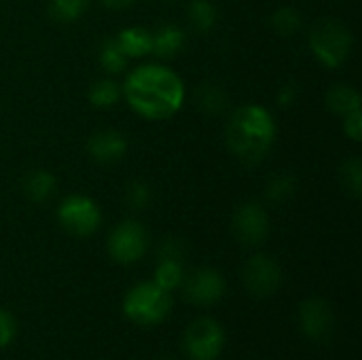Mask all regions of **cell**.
Wrapping results in <instances>:
<instances>
[{
    "label": "cell",
    "instance_id": "obj_7",
    "mask_svg": "<svg viewBox=\"0 0 362 360\" xmlns=\"http://www.w3.org/2000/svg\"><path fill=\"white\" fill-rule=\"evenodd\" d=\"M148 246H151L148 229L136 219L121 221L117 227H112V231L106 240V250H108L110 259L119 265L138 263L146 255Z\"/></svg>",
    "mask_w": 362,
    "mask_h": 360
},
{
    "label": "cell",
    "instance_id": "obj_8",
    "mask_svg": "<svg viewBox=\"0 0 362 360\" xmlns=\"http://www.w3.org/2000/svg\"><path fill=\"white\" fill-rule=\"evenodd\" d=\"M242 282L252 297L267 299V297L276 295L282 286V267L274 257L255 252L244 263Z\"/></svg>",
    "mask_w": 362,
    "mask_h": 360
},
{
    "label": "cell",
    "instance_id": "obj_28",
    "mask_svg": "<svg viewBox=\"0 0 362 360\" xmlns=\"http://www.w3.org/2000/svg\"><path fill=\"white\" fill-rule=\"evenodd\" d=\"M344 123H341V129L344 134L352 140V142H361L362 140V110H352L348 115L341 117Z\"/></svg>",
    "mask_w": 362,
    "mask_h": 360
},
{
    "label": "cell",
    "instance_id": "obj_22",
    "mask_svg": "<svg viewBox=\"0 0 362 360\" xmlns=\"http://www.w3.org/2000/svg\"><path fill=\"white\" fill-rule=\"evenodd\" d=\"M89 6L91 0H49V15L57 23H74L87 13Z\"/></svg>",
    "mask_w": 362,
    "mask_h": 360
},
{
    "label": "cell",
    "instance_id": "obj_14",
    "mask_svg": "<svg viewBox=\"0 0 362 360\" xmlns=\"http://www.w3.org/2000/svg\"><path fill=\"white\" fill-rule=\"evenodd\" d=\"M117 42L127 55V59H138L151 55L153 49V34L144 25H127L117 32Z\"/></svg>",
    "mask_w": 362,
    "mask_h": 360
},
{
    "label": "cell",
    "instance_id": "obj_4",
    "mask_svg": "<svg viewBox=\"0 0 362 360\" xmlns=\"http://www.w3.org/2000/svg\"><path fill=\"white\" fill-rule=\"evenodd\" d=\"M174 308L172 293L161 289L155 280L134 284L123 297V314L138 327L161 325Z\"/></svg>",
    "mask_w": 362,
    "mask_h": 360
},
{
    "label": "cell",
    "instance_id": "obj_2",
    "mask_svg": "<svg viewBox=\"0 0 362 360\" xmlns=\"http://www.w3.org/2000/svg\"><path fill=\"white\" fill-rule=\"evenodd\" d=\"M278 136V125L269 108L261 104H242L238 106L227 121L225 142L231 155L244 166L261 163Z\"/></svg>",
    "mask_w": 362,
    "mask_h": 360
},
{
    "label": "cell",
    "instance_id": "obj_12",
    "mask_svg": "<svg viewBox=\"0 0 362 360\" xmlns=\"http://www.w3.org/2000/svg\"><path fill=\"white\" fill-rule=\"evenodd\" d=\"M87 153L95 163H102V166L117 163L127 153V138L125 134L112 127L98 129L87 140Z\"/></svg>",
    "mask_w": 362,
    "mask_h": 360
},
{
    "label": "cell",
    "instance_id": "obj_27",
    "mask_svg": "<svg viewBox=\"0 0 362 360\" xmlns=\"http://www.w3.org/2000/svg\"><path fill=\"white\" fill-rule=\"evenodd\" d=\"M15 337H17V320L8 310L0 308V350L8 348L15 342Z\"/></svg>",
    "mask_w": 362,
    "mask_h": 360
},
{
    "label": "cell",
    "instance_id": "obj_3",
    "mask_svg": "<svg viewBox=\"0 0 362 360\" xmlns=\"http://www.w3.org/2000/svg\"><path fill=\"white\" fill-rule=\"evenodd\" d=\"M308 45L314 57L329 70L341 68L354 49L352 30L339 19H318L308 34Z\"/></svg>",
    "mask_w": 362,
    "mask_h": 360
},
{
    "label": "cell",
    "instance_id": "obj_21",
    "mask_svg": "<svg viewBox=\"0 0 362 360\" xmlns=\"http://www.w3.org/2000/svg\"><path fill=\"white\" fill-rule=\"evenodd\" d=\"M98 62L102 66V70L106 74H121L125 68H127V55L123 53V49L119 47L117 38H106L102 45H100V51H98Z\"/></svg>",
    "mask_w": 362,
    "mask_h": 360
},
{
    "label": "cell",
    "instance_id": "obj_16",
    "mask_svg": "<svg viewBox=\"0 0 362 360\" xmlns=\"http://www.w3.org/2000/svg\"><path fill=\"white\" fill-rule=\"evenodd\" d=\"M325 100H327V108L337 117H344L352 110H358L362 104L361 91L348 83H335L333 87H329Z\"/></svg>",
    "mask_w": 362,
    "mask_h": 360
},
{
    "label": "cell",
    "instance_id": "obj_9",
    "mask_svg": "<svg viewBox=\"0 0 362 360\" xmlns=\"http://www.w3.org/2000/svg\"><path fill=\"white\" fill-rule=\"evenodd\" d=\"M233 238L246 248H259L269 236V214L261 202H244L231 216Z\"/></svg>",
    "mask_w": 362,
    "mask_h": 360
},
{
    "label": "cell",
    "instance_id": "obj_25",
    "mask_svg": "<svg viewBox=\"0 0 362 360\" xmlns=\"http://www.w3.org/2000/svg\"><path fill=\"white\" fill-rule=\"evenodd\" d=\"M339 182L348 195L358 199L362 195V161L358 157H350L339 168Z\"/></svg>",
    "mask_w": 362,
    "mask_h": 360
},
{
    "label": "cell",
    "instance_id": "obj_29",
    "mask_svg": "<svg viewBox=\"0 0 362 360\" xmlns=\"http://www.w3.org/2000/svg\"><path fill=\"white\" fill-rule=\"evenodd\" d=\"M297 98H299V85H297L295 81L284 83V85L278 89V93H276V102H278L282 108H291V106L297 102Z\"/></svg>",
    "mask_w": 362,
    "mask_h": 360
},
{
    "label": "cell",
    "instance_id": "obj_15",
    "mask_svg": "<svg viewBox=\"0 0 362 360\" xmlns=\"http://www.w3.org/2000/svg\"><path fill=\"white\" fill-rule=\"evenodd\" d=\"M23 193L30 202L34 204H47L55 191H57V178L45 170V168H36V170H30L25 176H23Z\"/></svg>",
    "mask_w": 362,
    "mask_h": 360
},
{
    "label": "cell",
    "instance_id": "obj_13",
    "mask_svg": "<svg viewBox=\"0 0 362 360\" xmlns=\"http://www.w3.org/2000/svg\"><path fill=\"white\" fill-rule=\"evenodd\" d=\"M151 34H153L151 53L157 55L161 62L178 57L187 47V32L176 23H161L155 30H151Z\"/></svg>",
    "mask_w": 362,
    "mask_h": 360
},
{
    "label": "cell",
    "instance_id": "obj_31",
    "mask_svg": "<svg viewBox=\"0 0 362 360\" xmlns=\"http://www.w3.org/2000/svg\"><path fill=\"white\" fill-rule=\"evenodd\" d=\"M161 2H165V4H172V2H176V0H161Z\"/></svg>",
    "mask_w": 362,
    "mask_h": 360
},
{
    "label": "cell",
    "instance_id": "obj_19",
    "mask_svg": "<svg viewBox=\"0 0 362 360\" xmlns=\"http://www.w3.org/2000/svg\"><path fill=\"white\" fill-rule=\"evenodd\" d=\"M187 19H189V25L195 32L208 34L218 23V8H216V4L212 0H189Z\"/></svg>",
    "mask_w": 362,
    "mask_h": 360
},
{
    "label": "cell",
    "instance_id": "obj_24",
    "mask_svg": "<svg viewBox=\"0 0 362 360\" xmlns=\"http://www.w3.org/2000/svg\"><path fill=\"white\" fill-rule=\"evenodd\" d=\"M297 191V178L291 172H280L276 176L269 178L267 187H265V197L274 204L286 202L295 195Z\"/></svg>",
    "mask_w": 362,
    "mask_h": 360
},
{
    "label": "cell",
    "instance_id": "obj_6",
    "mask_svg": "<svg viewBox=\"0 0 362 360\" xmlns=\"http://www.w3.org/2000/svg\"><path fill=\"white\" fill-rule=\"evenodd\" d=\"M55 216L59 227L74 238H89L102 225V210L98 202L83 193H72L64 197L57 206Z\"/></svg>",
    "mask_w": 362,
    "mask_h": 360
},
{
    "label": "cell",
    "instance_id": "obj_20",
    "mask_svg": "<svg viewBox=\"0 0 362 360\" xmlns=\"http://www.w3.org/2000/svg\"><path fill=\"white\" fill-rule=\"evenodd\" d=\"M195 104L206 115H223L229 106V95L221 85L204 83L195 91Z\"/></svg>",
    "mask_w": 362,
    "mask_h": 360
},
{
    "label": "cell",
    "instance_id": "obj_1",
    "mask_svg": "<svg viewBox=\"0 0 362 360\" xmlns=\"http://www.w3.org/2000/svg\"><path fill=\"white\" fill-rule=\"evenodd\" d=\"M121 89L127 106L146 121H165L174 117L187 100L185 81L176 70L161 62L140 64L129 70Z\"/></svg>",
    "mask_w": 362,
    "mask_h": 360
},
{
    "label": "cell",
    "instance_id": "obj_17",
    "mask_svg": "<svg viewBox=\"0 0 362 360\" xmlns=\"http://www.w3.org/2000/svg\"><path fill=\"white\" fill-rule=\"evenodd\" d=\"M123 98V89H121V83H117L112 76H104V79H98L89 91H87V100L93 108L98 110H108V108H115Z\"/></svg>",
    "mask_w": 362,
    "mask_h": 360
},
{
    "label": "cell",
    "instance_id": "obj_10",
    "mask_svg": "<svg viewBox=\"0 0 362 360\" xmlns=\"http://www.w3.org/2000/svg\"><path fill=\"white\" fill-rule=\"evenodd\" d=\"M180 289L189 303H193L197 308H210V306H216L225 297L227 282L218 269L197 267L195 272L185 276V282Z\"/></svg>",
    "mask_w": 362,
    "mask_h": 360
},
{
    "label": "cell",
    "instance_id": "obj_18",
    "mask_svg": "<svg viewBox=\"0 0 362 360\" xmlns=\"http://www.w3.org/2000/svg\"><path fill=\"white\" fill-rule=\"evenodd\" d=\"M187 276L185 269V259H172V257H157V265H155V274L153 280L165 289V291H176L182 286Z\"/></svg>",
    "mask_w": 362,
    "mask_h": 360
},
{
    "label": "cell",
    "instance_id": "obj_23",
    "mask_svg": "<svg viewBox=\"0 0 362 360\" xmlns=\"http://www.w3.org/2000/svg\"><path fill=\"white\" fill-rule=\"evenodd\" d=\"M269 23H272V30H274L276 34L288 38V36H293V34H297V32L301 30V25H303V15H301V11L295 8V6H280V8H276V11L272 13Z\"/></svg>",
    "mask_w": 362,
    "mask_h": 360
},
{
    "label": "cell",
    "instance_id": "obj_11",
    "mask_svg": "<svg viewBox=\"0 0 362 360\" xmlns=\"http://www.w3.org/2000/svg\"><path fill=\"white\" fill-rule=\"evenodd\" d=\"M297 318H299V329H301L303 337L310 342L322 344V342L331 339V335L335 331V312L329 306V301H325L322 297L303 299L299 303Z\"/></svg>",
    "mask_w": 362,
    "mask_h": 360
},
{
    "label": "cell",
    "instance_id": "obj_5",
    "mask_svg": "<svg viewBox=\"0 0 362 360\" xmlns=\"http://www.w3.org/2000/svg\"><path fill=\"white\" fill-rule=\"evenodd\" d=\"M227 346L223 325L210 316L195 318L182 333V352L189 360H218Z\"/></svg>",
    "mask_w": 362,
    "mask_h": 360
},
{
    "label": "cell",
    "instance_id": "obj_26",
    "mask_svg": "<svg viewBox=\"0 0 362 360\" xmlns=\"http://www.w3.org/2000/svg\"><path fill=\"white\" fill-rule=\"evenodd\" d=\"M123 197H125V204L132 210L140 212V210H146L151 206V202H153V189L144 180H132V182H127Z\"/></svg>",
    "mask_w": 362,
    "mask_h": 360
},
{
    "label": "cell",
    "instance_id": "obj_30",
    "mask_svg": "<svg viewBox=\"0 0 362 360\" xmlns=\"http://www.w3.org/2000/svg\"><path fill=\"white\" fill-rule=\"evenodd\" d=\"M100 2H102V6H106L110 11H125V8L134 6L138 0H100Z\"/></svg>",
    "mask_w": 362,
    "mask_h": 360
}]
</instances>
